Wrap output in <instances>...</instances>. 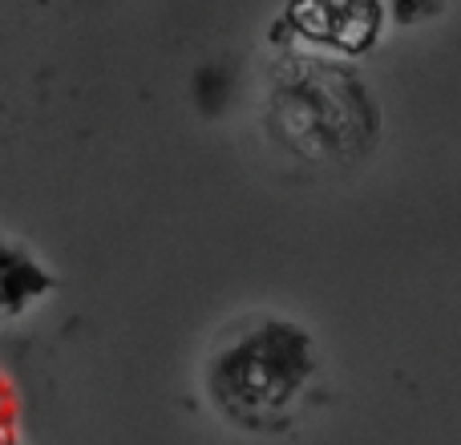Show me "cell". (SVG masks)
Returning a JSON list of instances; mask_svg holds the SVG:
<instances>
[{
	"label": "cell",
	"mask_w": 461,
	"mask_h": 445,
	"mask_svg": "<svg viewBox=\"0 0 461 445\" xmlns=\"http://www.w3.org/2000/svg\"><path fill=\"white\" fill-rule=\"evenodd\" d=\"M320 373L316 336L287 316H251L227 328L207 357V401L243 433L292 430Z\"/></svg>",
	"instance_id": "1"
},
{
	"label": "cell",
	"mask_w": 461,
	"mask_h": 445,
	"mask_svg": "<svg viewBox=\"0 0 461 445\" xmlns=\"http://www.w3.org/2000/svg\"><path fill=\"white\" fill-rule=\"evenodd\" d=\"M267 134L303 162L352 167L381 138L376 94L336 57L287 53L271 69Z\"/></svg>",
	"instance_id": "2"
},
{
	"label": "cell",
	"mask_w": 461,
	"mask_h": 445,
	"mask_svg": "<svg viewBox=\"0 0 461 445\" xmlns=\"http://www.w3.org/2000/svg\"><path fill=\"white\" fill-rule=\"evenodd\" d=\"M384 29L381 0H287L279 21L271 24V41H303L312 49L340 57H365L376 49Z\"/></svg>",
	"instance_id": "3"
},
{
	"label": "cell",
	"mask_w": 461,
	"mask_h": 445,
	"mask_svg": "<svg viewBox=\"0 0 461 445\" xmlns=\"http://www.w3.org/2000/svg\"><path fill=\"white\" fill-rule=\"evenodd\" d=\"M57 292V276L29 243L0 235V324L29 316L41 300Z\"/></svg>",
	"instance_id": "4"
},
{
	"label": "cell",
	"mask_w": 461,
	"mask_h": 445,
	"mask_svg": "<svg viewBox=\"0 0 461 445\" xmlns=\"http://www.w3.org/2000/svg\"><path fill=\"white\" fill-rule=\"evenodd\" d=\"M381 5H384V16H393L401 29H417V24L446 13V0H381Z\"/></svg>",
	"instance_id": "5"
},
{
	"label": "cell",
	"mask_w": 461,
	"mask_h": 445,
	"mask_svg": "<svg viewBox=\"0 0 461 445\" xmlns=\"http://www.w3.org/2000/svg\"><path fill=\"white\" fill-rule=\"evenodd\" d=\"M0 445H24L21 441V425H16V401L8 381L0 377Z\"/></svg>",
	"instance_id": "6"
}]
</instances>
